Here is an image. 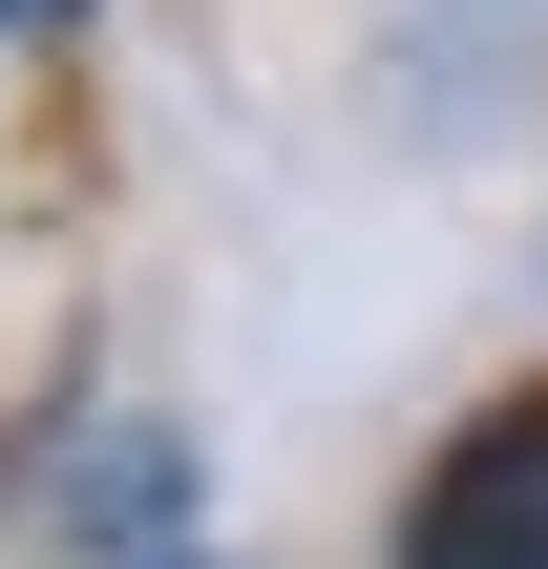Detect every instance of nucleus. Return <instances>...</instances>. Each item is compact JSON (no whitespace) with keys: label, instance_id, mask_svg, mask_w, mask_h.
Wrapping results in <instances>:
<instances>
[{"label":"nucleus","instance_id":"f257e3e1","mask_svg":"<svg viewBox=\"0 0 548 569\" xmlns=\"http://www.w3.org/2000/svg\"><path fill=\"white\" fill-rule=\"evenodd\" d=\"M380 569H548V380L486 401V422L401 486V549H380Z\"/></svg>","mask_w":548,"mask_h":569},{"label":"nucleus","instance_id":"f03ea898","mask_svg":"<svg viewBox=\"0 0 548 569\" xmlns=\"http://www.w3.org/2000/svg\"><path fill=\"white\" fill-rule=\"evenodd\" d=\"M21 21H84V0H0V42H21Z\"/></svg>","mask_w":548,"mask_h":569},{"label":"nucleus","instance_id":"7ed1b4c3","mask_svg":"<svg viewBox=\"0 0 548 569\" xmlns=\"http://www.w3.org/2000/svg\"><path fill=\"white\" fill-rule=\"evenodd\" d=\"M106 569H211V549H106Z\"/></svg>","mask_w":548,"mask_h":569}]
</instances>
